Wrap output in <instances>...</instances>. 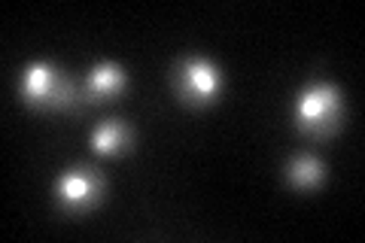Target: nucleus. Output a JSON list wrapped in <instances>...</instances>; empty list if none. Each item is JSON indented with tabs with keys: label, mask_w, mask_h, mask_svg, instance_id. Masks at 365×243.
<instances>
[{
	"label": "nucleus",
	"mask_w": 365,
	"mask_h": 243,
	"mask_svg": "<svg viewBox=\"0 0 365 243\" xmlns=\"http://www.w3.org/2000/svg\"><path fill=\"white\" fill-rule=\"evenodd\" d=\"M323 165H319V158L314 155H295L289 165H287V180L292 182L295 189H314L323 182Z\"/></svg>",
	"instance_id": "obj_7"
},
{
	"label": "nucleus",
	"mask_w": 365,
	"mask_h": 243,
	"mask_svg": "<svg viewBox=\"0 0 365 243\" xmlns=\"http://www.w3.org/2000/svg\"><path fill=\"white\" fill-rule=\"evenodd\" d=\"M295 122L311 137H326L338 128L341 122V95L335 86L314 83L307 86L299 100H295Z\"/></svg>",
	"instance_id": "obj_1"
},
{
	"label": "nucleus",
	"mask_w": 365,
	"mask_h": 243,
	"mask_svg": "<svg viewBox=\"0 0 365 243\" xmlns=\"http://www.w3.org/2000/svg\"><path fill=\"white\" fill-rule=\"evenodd\" d=\"M21 98L40 110H64L73 100L71 79L61 76L52 64H31L21 76Z\"/></svg>",
	"instance_id": "obj_2"
},
{
	"label": "nucleus",
	"mask_w": 365,
	"mask_h": 243,
	"mask_svg": "<svg viewBox=\"0 0 365 243\" xmlns=\"http://www.w3.org/2000/svg\"><path fill=\"white\" fill-rule=\"evenodd\" d=\"M91 146L101 155H119L125 149H131V128L125 122H104L91 134Z\"/></svg>",
	"instance_id": "obj_6"
},
{
	"label": "nucleus",
	"mask_w": 365,
	"mask_h": 243,
	"mask_svg": "<svg viewBox=\"0 0 365 243\" xmlns=\"http://www.w3.org/2000/svg\"><path fill=\"white\" fill-rule=\"evenodd\" d=\"M101 192H104V180L91 167H73L61 173L55 182V198H58V207L64 213L91 210L101 201Z\"/></svg>",
	"instance_id": "obj_4"
},
{
	"label": "nucleus",
	"mask_w": 365,
	"mask_h": 243,
	"mask_svg": "<svg viewBox=\"0 0 365 243\" xmlns=\"http://www.w3.org/2000/svg\"><path fill=\"white\" fill-rule=\"evenodd\" d=\"M174 86L180 100L192 103V107H204V103H210L220 95L222 76H220V67L207 61V58H186V61L177 64Z\"/></svg>",
	"instance_id": "obj_3"
},
{
	"label": "nucleus",
	"mask_w": 365,
	"mask_h": 243,
	"mask_svg": "<svg viewBox=\"0 0 365 243\" xmlns=\"http://www.w3.org/2000/svg\"><path fill=\"white\" fill-rule=\"evenodd\" d=\"M125 91V73H122V67L116 64H98V67H91V73H88V83H86V95L91 100H107V98H116Z\"/></svg>",
	"instance_id": "obj_5"
}]
</instances>
